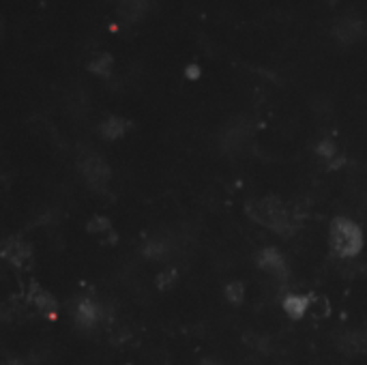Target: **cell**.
<instances>
[{
    "label": "cell",
    "instance_id": "3",
    "mask_svg": "<svg viewBox=\"0 0 367 365\" xmlns=\"http://www.w3.org/2000/svg\"><path fill=\"white\" fill-rule=\"evenodd\" d=\"M80 174L86 181V185L95 191H103L108 187V183L112 181V170L110 166L103 162V157H99L97 153H86L80 157L78 162Z\"/></svg>",
    "mask_w": 367,
    "mask_h": 365
},
{
    "label": "cell",
    "instance_id": "8",
    "mask_svg": "<svg viewBox=\"0 0 367 365\" xmlns=\"http://www.w3.org/2000/svg\"><path fill=\"white\" fill-rule=\"evenodd\" d=\"M363 22H358L356 18H341L333 24V35L341 43H356L363 37Z\"/></svg>",
    "mask_w": 367,
    "mask_h": 365
},
{
    "label": "cell",
    "instance_id": "15",
    "mask_svg": "<svg viewBox=\"0 0 367 365\" xmlns=\"http://www.w3.org/2000/svg\"><path fill=\"white\" fill-rule=\"evenodd\" d=\"M316 155L322 159V162H327V164H331V166H337V164H341V155H339V149H337V144L331 140V137H322L318 144H316Z\"/></svg>",
    "mask_w": 367,
    "mask_h": 365
},
{
    "label": "cell",
    "instance_id": "21",
    "mask_svg": "<svg viewBox=\"0 0 367 365\" xmlns=\"http://www.w3.org/2000/svg\"><path fill=\"white\" fill-rule=\"evenodd\" d=\"M3 365H22V363H20L18 359H9V361H5Z\"/></svg>",
    "mask_w": 367,
    "mask_h": 365
},
{
    "label": "cell",
    "instance_id": "2",
    "mask_svg": "<svg viewBox=\"0 0 367 365\" xmlns=\"http://www.w3.org/2000/svg\"><path fill=\"white\" fill-rule=\"evenodd\" d=\"M329 245L335 256L350 260L363 249V230L348 217H335L329 226Z\"/></svg>",
    "mask_w": 367,
    "mask_h": 365
},
{
    "label": "cell",
    "instance_id": "1",
    "mask_svg": "<svg viewBox=\"0 0 367 365\" xmlns=\"http://www.w3.org/2000/svg\"><path fill=\"white\" fill-rule=\"evenodd\" d=\"M247 215L258 226L273 230L279 237H292L301 230V219L281 198L264 196L247 204Z\"/></svg>",
    "mask_w": 367,
    "mask_h": 365
},
{
    "label": "cell",
    "instance_id": "11",
    "mask_svg": "<svg viewBox=\"0 0 367 365\" xmlns=\"http://www.w3.org/2000/svg\"><path fill=\"white\" fill-rule=\"evenodd\" d=\"M170 243L164 239H149L142 245V256L146 260H153V262H162L170 256Z\"/></svg>",
    "mask_w": 367,
    "mask_h": 365
},
{
    "label": "cell",
    "instance_id": "20",
    "mask_svg": "<svg viewBox=\"0 0 367 365\" xmlns=\"http://www.w3.org/2000/svg\"><path fill=\"white\" fill-rule=\"evenodd\" d=\"M187 76H189V78H198V67H191V69H187Z\"/></svg>",
    "mask_w": 367,
    "mask_h": 365
},
{
    "label": "cell",
    "instance_id": "7",
    "mask_svg": "<svg viewBox=\"0 0 367 365\" xmlns=\"http://www.w3.org/2000/svg\"><path fill=\"white\" fill-rule=\"evenodd\" d=\"M28 301L45 318H54L56 312H58V301L54 299V295H52V292H47V290H43V288H39V286H33L30 288Z\"/></svg>",
    "mask_w": 367,
    "mask_h": 365
},
{
    "label": "cell",
    "instance_id": "18",
    "mask_svg": "<svg viewBox=\"0 0 367 365\" xmlns=\"http://www.w3.org/2000/svg\"><path fill=\"white\" fill-rule=\"evenodd\" d=\"M86 230H89L91 235L106 237V235H110V232H112V222H110L108 217H103V215H97V217H93L91 222L86 224Z\"/></svg>",
    "mask_w": 367,
    "mask_h": 365
},
{
    "label": "cell",
    "instance_id": "4",
    "mask_svg": "<svg viewBox=\"0 0 367 365\" xmlns=\"http://www.w3.org/2000/svg\"><path fill=\"white\" fill-rule=\"evenodd\" d=\"M256 262L260 266L262 273L271 275L273 279H279V281H286L288 279V262H286V256L277 249V247H262L256 256Z\"/></svg>",
    "mask_w": 367,
    "mask_h": 365
},
{
    "label": "cell",
    "instance_id": "10",
    "mask_svg": "<svg viewBox=\"0 0 367 365\" xmlns=\"http://www.w3.org/2000/svg\"><path fill=\"white\" fill-rule=\"evenodd\" d=\"M33 256V249L22 239H9L3 247V258L13 266H26Z\"/></svg>",
    "mask_w": 367,
    "mask_h": 365
},
{
    "label": "cell",
    "instance_id": "16",
    "mask_svg": "<svg viewBox=\"0 0 367 365\" xmlns=\"http://www.w3.org/2000/svg\"><path fill=\"white\" fill-rule=\"evenodd\" d=\"M224 299L230 303V305H241L243 299H245V286L243 281L239 279H232L224 286Z\"/></svg>",
    "mask_w": 367,
    "mask_h": 365
},
{
    "label": "cell",
    "instance_id": "12",
    "mask_svg": "<svg viewBox=\"0 0 367 365\" xmlns=\"http://www.w3.org/2000/svg\"><path fill=\"white\" fill-rule=\"evenodd\" d=\"M127 129H129V123H127L125 118H120V116H108V118L99 125V133H101L106 140H110V142L120 140V137L127 133Z\"/></svg>",
    "mask_w": 367,
    "mask_h": 365
},
{
    "label": "cell",
    "instance_id": "6",
    "mask_svg": "<svg viewBox=\"0 0 367 365\" xmlns=\"http://www.w3.org/2000/svg\"><path fill=\"white\" fill-rule=\"evenodd\" d=\"M249 137H252V127L245 120H235L226 127V131L222 135V144L228 153H235V151L243 149Z\"/></svg>",
    "mask_w": 367,
    "mask_h": 365
},
{
    "label": "cell",
    "instance_id": "14",
    "mask_svg": "<svg viewBox=\"0 0 367 365\" xmlns=\"http://www.w3.org/2000/svg\"><path fill=\"white\" fill-rule=\"evenodd\" d=\"M118 11L123 16V20L127 22H135L137 18L144 16L146 7H149V0H118Z\"/></svg>",
    "mask_w": 367,
    "mask_h": 365
},
{
    "label": "cell",
    "instance_id": "13",
    "mask_svg": "<svg viewBox=\"0 0 367 365\" xmlns=\"http://www.w3.org/2000/svg\"><path fill=\"white\" fill-rule=\"evenodd\" d=\"M341 350H346L350 354L365 352L367 350V329H354V331L346 333L341 339Z\"/></svg>",
    "mask_w": 367,
    "mask_h": 365
},
{
    "label": "cell",
    "instance_id": "22",
    "mask_svg": "<svg viewBox=\"0 0 367 365\" xmlns=\"http://www.w3.org/2000/svg\"><path fill=\"white\" fill-rule=\"evenodd\" d=\"M206 365H219V363H206Z\"/></svg>",
    "mask_w": 367,
    "mask_h": 365
},
{
    "label": "cell",
    "instance_id": "19",
    "mask_svg": "<svg viewBox=\"0 0 367 365\" xmlns=\"http://www.w3.org/2000/svg\"><path fill=\"white\" fill-rule=\"evenodd\" d=\"M176 271L174 269H166V271H162L159 275H157V279H155V283H157V288L159 290H170L174 283H176Z\"/></svg>",
    "mask_w": 367,
    "mask_h": 365
},
{
    "label": "cell",
    "instance_id": "5",
    "mask_svg": "<svg viewBox=\"0 0 367 365\" xmlns=\"http://www.w3.org/2000/svg\"><path fill=\"white\" fill-rule=\"evenodd\" d=\"M101 320H103V308L89 297L80 299L76 310H73V322L84 331H93Z\"/></svg>",
    "mask_w": 367,
    "mask_h": 365
},
{
    "label": "cell",
    "instance_id": "17",
    "mask_svg": "<svg viewBox=\"0 0 367 365\" xmlns=\"http://www.w3.org/2000/svg\"><path fill=\"white\" fill-rule=\"evenodd\" d=\"M112 56L110 54H99L95 56L91 62H89V71L95 73V76H101V78H108L110 71H112Z\"/></svg>",
    "mask_w": 367,
    "mask_h": 365
},
{
    "label": "cell",
    "instance_id": "9",
    "mask_svg": "<svg viewBox=\"0 0 367 365\" xmlns=\"http://www.w3.org/2000/svg\"><path fill=\"white\" fill-rule=\"evenodd\" d=\"M310 308H312V297L299 295V292H290V295H286L283 301H281V310H283L286 316L292 318V320H301V318H305V314L310 312Z\"/></svg>",
    "mask_w": 367,
    "mask_h": 365
}]
</instances>
